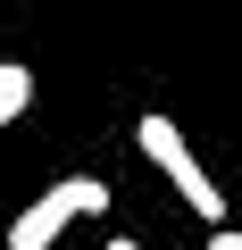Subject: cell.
Returning a JSON list of instances; mask_svg holds the SVG:
<instances>
[{"label":"cell","instance_id":"6da1fadb","mask_svg":"<svg viewBox=\"0 0 242 250\" xmlns=\"http://www.w3.org/2000/svg\"><path fill=\"white\" fill-rule=\"evenodd\" d=\"M100 208H109V184H100V175H59L50 192L25 200V217L0 233V250H50L67 225H84V217H100Z\"/></svg>","mask_w":242,"mask_h":250},{"label":"cell","instance_id":"7a4b0ae2","mask_svg":"<svg viewBox=\"0 0 242 250\" xmlns=\"http://www.w3.org/2000/svg\"><path fill=\"white\" fill-rule=\"evenodd\" d=\"M134 142H142V159L176 184V200H184L192 217H209V225L225 217V184H209V167L192 159V142H184V125H176V117H142V125H134Z\"/></svg>","mask_w":242,"mask_h":250},{"label":"cell","instance_id":"3957f363","mask_svg":"<svg viewBox=\"0 0 242 250\" xmlns=\"http://www.w3.org/2000/svg\"><path fill=\"white\" fill-rule=\"evenodd\" d=\"M25 100H34V75H25V67H0V125L25 117Z\"/></svg>","mask_w":242,"mask_h":250},{"label":"cell","instance_id":"277c9868","mask_svg":"<svg viewBox=\"0 0 242 250\" xmlns=\"http://www.w3.org/2000/svg\"><path fill=\"white\" fill-rule=\"evenodd\" d=\"M209 250H242V225H225V217H217V233H209Z\"/></svg>","mask_w":242,"mask_h":250},{"label":"cell","instance_id":"5b68a950","mask_svg":"<svg viewBox=\"0 0 242 250\" xmlns=\"http://www.w3.org/2000/svg\"><path fill=\"white\" fill-rule=\"evenodd\" d=\"M100 250H126V242H100Z\"/></svg>","mask_w":242,"mask_h":250},{"label":"cell","instance_id":"8992f818","mask_svg":"<svg viewBox=\"0 0 242 250\" xmlns=\"http://www.w3.org/2000/svg\"><path fill=\"white\" fill-rule=\"evenodd\" d=\"M126 250H142V242H126Z\"/></svg>","mask_w":242,"mask_h":250}]
</instances>
